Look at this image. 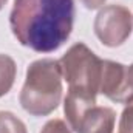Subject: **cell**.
I'll list each match as a JSON object with an SVG mask.
<instances>
[{
  "label": "cell",
  "instance_id": "52a82bcc",
  "mask_svg": "<svg viewBox=\"0 0 133 133\" xmlns=\"http://www.w3.org/2000/svg\"><path fill=\"white\" fill-rule=\"evenodd\" d=\"M17 66L12 57L0 54V98L5 96L14 85Z\"/></svg>",
  "mask_w": 133,
  "mask_h": 133
},
{
  "label": "cell",
  "instance_id": "8fae6325",
  "mask_svg": "<svg viewBox=\"0 0 133 133\" xmlns=\"http://www.w3.org/2000/svg\"><path fill=\"white\" fill-rule=\"evenodd\" d=\"M81 3L87 9H98V8H101L105 3V0H81Z\"/></svg>",
  "mask_w": 133,
  "mask_h": 133
},
{
  "label": "cell",
  "instance_id": "30bf717a",
  "mask_svg": "<svg viewBox=\"0 0 133 133\" xmlns=\"http://www.w3.org/2000/svg\"><path fill=\"white\" fill-rule=\"evenodd\" d=\"M40 133H71L70 125H66L62 119H51L48 121Z\"/></svg>",
  "mask_w": 133,
  "mask_h": 133
},
{
  "label": "cell",
  "instance_id": "9c48e42d",
  "mask_svg": "<svg viewBox=\"0 0 133 133\" xmlns=\"http://www.w3.org/2000/svg\"><path fill=\"white\" fill-rule=\"evenodd\" d=\"M118 133H133V95L125 102V107L121 113Z\"/></svg>",
  "mask_w": 133,
  "mask_h": 133
},
{
  "label": "cell",
  "instance_id": "7c38bea8",
  "mask_svg": "<svg viewBox=\"0 0 133 133\" xmlns=\"http://www.w3.org/2000/svg\"><path fill=\"white\" fill-rule=\"evenodd\" d=\"M127 88L130 96L133 95V64L130 66H127Z\"/></svg>",
  "mask_w": 133,
  "mask_h": 133
},
{
  "label": "cell",
  "instance_id": "4fadbf2b",
  "mask_svg": "<svg viewBox=\"0 0 133 133\" xmlns=\"http://www.w3.org/2000/svg\"><path fill=\"white\" fill-rule=\"evenodd\" d=\"M6 2H8V0H0V9H2V8L6 5Z\"/></svg>",
  "mask_w": 133,
  "mask_h": 133
},
{
  "label": "cell",
  "instance_id": "7a4b0ae2",
  "mask_svg": "<svg viewBox=\"0 0 133 133\" xmlns=\"http://www.w3.org/2000/svg\"><path fill=\"white\" fill-rule=\"evenodd\" d=\"M62 99V70L59 61L39 59L26 68L20 105L31 116H48Z\"/></svg>",
  "mask_w": 133,
  "mask_h": 133
},
{
  "label": "cell",
  "instance_id": "ba28073f",
  "mask_svg": "<svg viewBox=\"0 0 133 133\" xmlns=\"http://www.w3.org/2000/svg\"><path fill=\"white\" fill-rule=\"evenodd\" d=\"M0 133H28L25 124L11 111H0Z\"/></svg>",
  "mask_w": 133,
  "mask_h": 133
},
{
  "label": "cell",
  "instance_id": "5b68a950",
  "mask_svg": "<svg viewBox=\"0 0 133 133\" xmlns=\"http://www.w3.org/2000/svg\"><path fill=\"white\" fill-rule=\"evenodd\" d=\"M99 93L113 102L125 104L130 98L127 88V66L119 62L102 59Z\"/></svg>",
  "mask_w": 133,
  "mask_h": 133
},
{
  "label": "cell",
  "instance_id": "3957f363",
  "mask_svg": "<svg viewBox=\"0 0 133 133\" xmlns=\"http://www.w3.org/2000/svg\"><path fill=\"white\" fill-rule=\"evenodd\" d=\"M62 77L68 82V90H77L98 96L102 73V59H99L85 43L79 42L59 59Z\"/></svg>",
  "mask_w": 133,
  "mask_h": 133
},
{
  "label": "cell",
  "instance_id": "277c9868",
  "mask_svg": "<svg viewBox=\"0 0 133 133\" xmlns=\"http://www.w3.org/2000/svg\"><path fill=\"white\" fill-rule=\"evenodd\" d=\"M95 34L105 46L115 48L122 45L132 34L133 17L129 8L122 5L104 6L95 17Z\"/></svg>",
  "mask_w": 133,
  "mask_h": 133
},
{
  "label": "cell",
  "instance_id": "6da1fadb",
  "mask_svg": "<svg viewBox=\"0 0 133 133\" xmlns=\"http://www.w3.org/2000/svg\"><path fill=\"white\" fill-rule=\"evenodd\" d=\"M74 23V0H14L9 26L17 42L37 53L59 50Z\"/></svg>",
  "mask_w": 133,
  "mask_h": 133
},
{
  "label": "cell",
  "instance_id": "8992f818",
  "mask_svg": "<svg viewBox=\"0 0 133 133\" xmlns=\"http://www.w3.org/2000/svg\"><path fill=\"white\" fill-rule=\"evenodd\" d=\"M115 122L116 113L113 108L93 105L85 111V115L79 121L76 133H113Z\"/></svg>",
  "mask_w": 133,
  "mask_h": 133
}]
</instances>
